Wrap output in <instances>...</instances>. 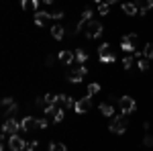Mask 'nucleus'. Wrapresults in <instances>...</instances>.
I'll return each instance as SVG.
<instances>
[{
    "label": "nucleus",
    "instance_id": "nucleus-12",
    "mask_svg": "<svg viewBox=\"0 0 153 151\" xmlns=\"http://www.w3.org/2000/svg\"><path fill=\"white\" fill-rule=\"evenodd\" d=\"M21 129H23L25 133H29V131L37 129V118H35V116H25L23 121H21Z\"/></svg>",
    "mask_w": 153,
    "mask_h": 151
},
{
    "label": "nucleus",
    "instance_id": "nucleus-27",
    "mask_svg": "<svg viewBox=\"0 0 153 151\" xmlns=\"http://www.w3.org/2000/svg\"><path fill=\"white\" fill-rule=\"evenodd\" d=\"M63 118H65V112H63V108H57V112L53 115V121H55V123H61Z\"/></svg>",
    "mask_w": 153,
    "mask_h": 151
},
{
    "label": "nucleus",
    "instance_id": "nucleus-33",
    "mask_svg": "<svg viewBox=\"0 0 153 151\" xmlns=\"http://www.w3.org/2000/svg\"><path fill=\"white\" fill-rule=\"evenodd\" d=\"M53 63H55V57L53 55H47L45 57V65H53Z\"/></svg>",
    "mask_w": 153,
    "mask_h": 151
},
{
    "label": "nucleus",
    "instance_id": "nucleus-35",
    "mask_svg": "<svg viewBox=\"0 0 153 151\" xmlns=\"http://www.w3.org/2000/svg\"><path fill=\"white\" fill-rule=\"evenodd\" d=\"M106 4H117V2H120V0H104Z\"/></svg>",
    "mask_w": 153,
    "mask_h": 151
},
{
    "label": "nucleus",
    "instance_id": "nucleus-18",
    "mask_svg": "<svg viewBox=\"0 0 153 151\" xmlns=\"http://www.w3.org/2000/svg\"><path fill=\"white\" fill-rule=\"evenodd\" d=\"M59 102L65 106V108H74V106H76L74 98H71V96H68V94H59Z\"/></svg>",
    "mask_w": 153,
    "mask_h": 151
},
{
    "label": "nucleus",
    "instance_id": "nucleus-10",
    "mask_svg": "<svg viewBox=\"0 0 153 151\" xmlns=\"http://www.w3.org/2000/svg\"><path fill=\"white\" fill-rule=\"evenodd\" d=\"M88 74V70L84 68V65H78L76 70H71V74L68 76V80L71 82V84H78V82H82L84 80V76Z\"/></svg>",
    "mask_w": 153,
    "mask_h": 151
},
{
    "label": "nucleus",
    "instance_id": "nucleus-13",
    "mask_svg": "<svg viewBox=\"0 0 153 151\" xmlns=\"http://www.w3.org/2000/svg\"><path fill=\"white\" fill-rule=\"evenodd\" d=\"M57 59H61L63 65H70L71 61H76V53H74V51H59Z\"/></svg>",
    "mask_w": 153,
    "mask_h": 151
},
{
    "label": "nucleus",
    "instance_id": "nucleus-32",
    "mask_svg": "<svg viewBox=\"0 0 153 151\" xmlns=\"http://www.w3.org/2000/svg\"><path fill=\"white\" fill-rule=\"evenodd\" d=\"M49 14H51V19H53V21H59V19L63 16V10H53V12H49Z\"/></svg>",
    "mask_w": 153,
    "mask_h": 151
},
{
    "label": "nucleus",
    "instance_id": "nucleus-1",
    "mask_svg": "<svg viewBox=\"0 0 153 151\" xmlns=\"http://www.w3.org/2000/svg\"><path fill=\"white\" fill-rule=\"evenodd\" d=\"M127 127H129V121H127V115L112 116V121H110V131H112V133H117V135H120V133H125V131H127Z\"/></svg>",
    "mask_w": 153,
    "mask_h": 151
},
{
    "label": "nucleus",
    "instance_id": "nucleus-37",
    "mask_svg": "<svg viewBox=\"0 0 153 151\" xmlns=\"http://www.w3.org/2000/svg\"><path fill=\"white\" fill-rule=\"evenodd\" d=\"M96 2H98V4H100V2H102V0H96Z\"/></svg>",
    "mask_w": 153,
    "mask_h": 151
},
{
    "label": "nucleus",
    "instance_id": "nucleus-36",
    "mask_svg": "<svg viewBox=\"0 0 153 151\" xmlns=\"http://www.w3.org/2000/svg\"><path fill=\"white\" fill-rule=\"evenodd\" d=\"M41 2H45V4H51V2H53V0H41Z\"/></svg>",
    "mask_w": 153,
    "mask_h": 151
},
{
    "label": "nucleus",
    "instance_id": "nucleus-16",
    "mask_svg": "<svg viewBox=\"0 0 153 151\" xmlns=\"http://www.w3.org/2000/svg\"><path fill=\"white\" fill-rule=\"evenodd\" d=\"M98 108H100V112H102L104 116H110V118L114 116V108H112V104H108V102H102Z\"/></svg>",
    "mask_w": 153,
    "mask_h": 151
},
{
    "label": "nucleus",
    "instance_id": "nucleus-2",
    "mask_svg": "<svg viewBox=\"0 0 153 151\" xmlns=\"http://www.w3.org/2000/svg\"><path fill=\"white\" fill-rule=\"evenodd\" d=\"M118 108H120L123 115H133V112L137 110V102H135V98H131V96H120V98H118Z\"/></svg>",
    "mask_w": 153,
    "mask_h": 151
},
{
    "label": "nucleus",
    "instance_id": "nucleus-5",
    "mask_svg": "<svg viewBox=\"0 0 153 151\" xmlns=\"http://www.w3.org/2000/svg\"><path fill=\"white\" fill-rule=\"evenodd\" d=\"M137 43H139V37L135 35V33L125 35L123 41H120V49H123V51H135V49H137Z\"/></svg>",
    "mask_w": 153,
    "mask_h": 151
},
{
    "label": "nucleus",
    "instance_id": "nucleus-28",
    "mask_svg": "<svg viewBox=\"0 0 153 151\" xmlns=\"http://www.w3.org/2000/svg\"><path fill=\"white\" fill-rule=\"evenodd\" d=\"M108 6H110V4H106L104 0H102V2L98 4V12H100V14H108Z\"/></svg>",
    "mask_w": 153,
    "mask_h": 151
},
{
    "label": "nucleus",
    "instance_id": "nucleus-11",
    "mask_svg": "<svg viewBox=\"0 0 153 151\" xmlns=\"http://www.w3.org/2000/svg\"><path fill=\"white\" fill-rule=\"evenodd\" d=\"M49 19H51V14H49V12H45V10H37L35 16H33V21H35L37 27H45Z\"/></svg>",
    "mask_w": 153,
    "mask_h": 151
},
{
    "label": "nucleus",
    "instance_id": "nucleus-17",
    "mask_svg": "<svg viewBox=\"0 0 153 151\" xmlns=\"http://www.w3.org/2000/svg\"><path fill=\"white\" fill-rule=\"evenodd\" d=\"M51 35H53V39H63L65 29H63L61 25H53V27H51Z\"/></svg>",
    "mask_w": 153,
    "mask_h": 151
},
{
    "label": "nucleus",
    "instance_id": "nucleus-24",
    "mask_svg": "<svg viewBox=\"0 0 153 151\" xmlns=\"http://www.w3.org/2000/svg\"><path fill=\"white\" fill-rule=\"evenodd\" d=\"M100 92V84H96V82H92V84H88V96H94V94Z\"/></svg>",
    "mask_w": 153,
    "mask_h": 151
},
{
    "label": "nucleus",
    "instance_id": "nucleus-23",
    "mask_svg": "<svg viewBox=\"0 0 153 151\" xmlns=\"http://www.w3.org/2000/svg\"><path fill=\"white\" fill-rule=\"evenodd\" d=\"M49 151H68V147H65L61 141H53V143L49 145Z\"/></svg>",
    "mask_w": 153,
    "mask_h": 151
},
{
    "label": "nucleus",
    "instance_id": "nucleus-15",
    "mask_svg": "<svg viewBox=\"0 0 153 151\" xmlns=\"http://www.w3.org/2000/svg\"><path fill=\"white\" fill-rule=\"evenodd\" d=\"M135 4L139 6L141 14H145V12L149 10V8H153V0H135Z\"/></svg>",
    "mask_w": 153,
    "mask_h": 151
},
{
    "label": "nucleus",
    "instance_id": "nucleus-9",
    "mask_svg": "<svg viewBox=\"0 0 153 151\" xmlns=\"http://www.w3.org/2000/svg\"><path fill=\"white\" fill-rule=\"evenodd\" d=\"M2 110H4L6 118H12L10 115H14V112L19 110V104H16L12 98H4V100H2Z\"/></svg>",
    "mask_w": 153,
    "mask_h": 151
},
{
    "label": "nucleus",
    "instance_id": "nucleus-25",
    "mask_svg": "<svg viewBox=\"0 0 153 151\" xmlns=\"http://www.w3.org/2000/svg\"><path fill=\"white\" fill-rule=\"evenodd\" d=\"M143 55L147 59H153V43H147L145 45V49H143Z\"/></svg>",
    "mask_w": 153,
    "mask_h": 151
},
{
    "label": "nucleus",
    "instance_id": "nucleus-26",
    "mask_svg": "<svg viewBox=\"0 0 153 151\" xmlns=\"http://www.w3.org/2000/svg\"><path fill=\"white\" fill-rule=\"evenodd\" d=\"M21 6H23V10H35L33 0H21Z\"/></svg>",
    "mask_w": 153,
    "mask_h": 151
},
{
    "label": "nucleus",
    "instance_id": "nucleus-21",
    "mask_svg": "<svg viewBox=\"0 0 153 151\" xmlns=\"http://www.w3.org/2000/svg\"><path fill=\"white\" fill-rule=\"evenodd\" d=\"M74 53H76V61H78V63H80V65H84V61H86V59H88V53H86V51H84V49H76V51H74Z\"/></svg>",
    "mask_w": 153,
    "mask_h": 151
},
{
    "label": "nucleus",
    "instance_id": "nucleus-29",
    "mask_svg": "<svg viewBox=\"0 0 153 151\" xmlns=\"http://www.w3.org/2000/svg\"><path fill=\"white\" fill-rule=\"evenodd\" d=\"M37 147H39V141L37 139H33V141L27 143V151H37Z\"/></svg>",
    "mask_w": 153,
    "mask_h": 151
},
{
    "label": "nucleus",
    "instance_id": "nucleus-4",
    "mask_svg": "<svg viewBox=\"0 0 153 151\" xmlns=\"http://www.w3.org/2000/svg\"><path fill=\"white\" fill-rule=\"evenodd\" d=\"M19 131H23V129H21V123H19V121H14V116L4 121V125H2V133H6V135L10 137V135H19Z\"/></svg>",
    "mask_w": 153,
    "mask_h": 151
},
{
    "label": "nucleus",
    "instance_id": "nucleus-19",
    "mask_svg": "<svg viewBox=\"0 0 153 151\" xmlns=\"http://www.w3.org/2000/svg\"><path fill=\"white\" fill-rule=\"evenodd\" d=\"M59 102V94H53V92H47L45 94V106H53Z\"/></svg>",
    "mask_w": 153,
    "mask_h": 151
},
{
    "label": "nucleus",
    "instance_id": "nucleus-31",
    "mask_svg": "<svg viewBox=\"0 0 153 151\" xmlns=\"http://www.w3.org/2000/svg\"><path fill=\"white\" fill-rule=\"evenodd\" d=\"M47 118H37V129H47Z\"/></svg>",
    "mask_w": 153,
    "mask_h": 151
},
{
    "label": "nucleus",
    "instance_id": "nucleus-34",
    "mask_svg": "<svg viewBox=\"0 0 153 151\" xmlns=\"http://www.w3.org/2000/svg\"><path fill=\"white\" fill-rule=\"evenodd\" d=\"M35 104H37V106H43V104H45V98H37Z\"/></svg>",
    "mask_w": 153,
    "mask_h": 151
},
{
    "label": "nucleus",
    "instance_id": "nucleus-8",
    "mask_svg": "<svg viewBox=\"0 0 153 151\" xmlns=\"http://www.w3.org/2000/svg\"><path fill=\"white\" fill-rule=\"evenodd\" d=\"M90 108H92V96H84V98H80V100L76 102V106H74V110H76L78 115H86Z\"/></svg>",
    "mask_w": 153,
    "mask_h": 151
},
{
    "label": "nucleus",
    "instance_id": "nucleus-30",
    "mask_svg": "<svg viewBox=\"0 0 153 151\" xmlns=\"http://www.w3.org/2000/svg\"><path fill=\"white\" fill-rule=\"evenodd\" d=\"M143 145H145V147H153V137L151 135H145V137H143Z\"/></svg>",
    "mask_w": 153,
    "mask_h": 151
},
{
    "label": "nucleus",
    "instance_id": "nucleus-20",
    "mask_svg": "<svg viewBox=\"0 0 153 151\" xmlns=\"http://www.w3.org/2000/svg\"><path fill=\"white\" fill-rule=\"evenodd\" d=\"M135 61H137L135 55H125V57H123V68H125V70H131V68L135 65Z\"/></svg>",
    "mask_w": 153,
    "mask_h": 151
},
{
    "label": "nucleus",
    "instance_id": "nucleus-14",
    "mask_svg": "<svg viewBox=\"0 0 153 151\" xmlns=\"http://www.w3.org/2000/svg\"><path fill=\"white\" fill-rule=\"evenodd\" d=\"M123 10H125V14H129V16H135V14L141 12L135 2H123Z\"/></svg>",
    "mask_w": 153,
    "mask_h": 151
},
{
    "label": "nucleus",
    "instance_id": "nucleus-7",
    "mask_svg": "<svg viewBox=\"0 0 153 151\" xmlns=\"http://www.w3.org/2000/svg\"><path fill=\"white\" fill-rule=\"evenodd\" d=\"M8 147H10V151H27V141L21 135H10L8 137Z\"/></svg>",
    "mask_w": 153,
    "mask_h": 151
},
{
    "label": "nucleus",
    "instance_id": "nucleus-22",
    "mask_svg": "<svg viewBox=\"0 0 153 151\" xmlns=\"http://www.w3.org/2000/svg\"><path fill=\"white\" fill-rule=\"evenodd\" d=\"M137 65H139V70H141V71H147V70H149V59L145 57V55L137 57Z\"/></svg>",
    "mask_w": 153,
    "mask_h": 151
},
{
    "label": "nucleus",
    "instance_id": "nucleus-6",
    "mask_svg": "<svg viewBox=\"0 0 153 151\" xmlns=\"http://www.w3.org/2000/svg\"><path fill=\"white\" fill-rule=\"evenodd\" d=\"M98 57L102 63H112L114 61V55H112V49H110V43H102L98 47Z\"/></svg>",
    "mask_w": 153,
    "mask_h": 151
},
{
    "label": "nucleus",
    "instance_id": "nucleus-3",
    "mask_svg": "<svg viewBox=\"0 0 153 151\" xmlns=\"http://www.w3.org/2000/svg\"><path fill=\"white\" fill-rule=\"evenodd\" d=\"M84 33H86V37L88 39H98V37L102 35V23H98V21H88V25H86V29H84Z\"/></svg>",
    "mask_w": 153,
    "mask_h": 151
}]
</instances>
